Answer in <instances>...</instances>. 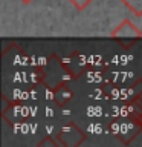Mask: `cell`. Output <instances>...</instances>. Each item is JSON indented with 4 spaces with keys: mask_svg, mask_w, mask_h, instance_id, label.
Here are the masks:
<instances>
[{
    "mask_svg": "<svg viewBox=\"0 0 142 147\" xmlns=\"http://www.w3.org/2000/svg\"><path fill=\"white\" fill-rule=\"evenodd\" d=\"M60 144L63 146H78L84 141V133L75 123H67L60 130Z\"/></svg>",
    "mask_w": 142,
    "mask_h": 147,
    "instance_id": "cell-1",
    "label": "cell"
},
{
    "mask_svg": "<svg viewBox=\"0 0 142 147\" xmlns=\"http://www.w3.org/2000/svg\"><path fill=\"white\" fill-rule=\"evenodd\" d=\"M110 35H112V38H116V40H121V38L122 40L124 38H141L142 31L131 20L125 18V20H122L112 32H110Z\"/></svg>",
    "mask_w": 142,
    "mask_h": 147,
    "instance_id": "cell-2",
    "label": "cell"
},
{
    "mask_svg": "<svg viewBox=\"0 0 142 147\" xmlns=\"http://www.w3.org/2000/svg\"><path fill=\"white\" fill-rule=\"evenodd\" d=\"M52 98L57 104L64 106L73 98V92L69 89L67 86H58V87H55L54 92H52Z\"/></svg>",
    "mask_w": 142,
    "mask_h": 147,
    "instance_id": "cell-3",
    "label": "cell"
},
{
    "mask_svg": "<svg viewBox=\"0 0 142 147\" xmlns=\"http://www.w3.org/2000/svg\"><path fill=\"white\" fill-rule=\"evenodd\" d=\"M121 2L136 17H142V0H121Z\"/></svg>",
    "mask_w": 142,
    "mask_h": 147,
    "instance_id": "cell-4",
    "label": "cell"
},
{
    "mask_svg": "<svg viewBox=\"0 0 142 147\" xmlns=\"http://www.w3.org/2000/svg\"><path fill=\"white\" fill-rule=\"evenodd\" d=\"M69 2L72 3V6L75 8L76 11H84L93 0H69Z\"/></svg>",
    "mask_w": 142,
    "mask_h": 147,
    "instance_id": "cell-5",
    "label": "cell"
},
{
    "mask_svg": "<svg viewBox=\"0 0 142 147\" xmlns=\"http://www.w3.org/2000/svg\"><path fill=\"white\" fill-rule=\"evenodd\" d=\"M58 144H60V141H54L52 138H46V140L38 142V146H58Z\"/></svg>",
    "mask_w": 142,
    "mask_h": 147,
    "instance_id": "cell-6",
    "label": "cell"
},
{
    "mask_svg": "<svg viewBox=\"0 0 142 147\" xmlns=\"http://www.w3.org/2000/svg\"><path fill=\"white\" fill-rule=\"evenodd\" d=\"M20 2L23 3V5H29V3H32L34 0H20Z\"/></svg>",
    "mask_w": 142,
    "mask_h": 147,
    "instance_id": "cell-7",
    "label": "cell"
}]
</instances>
